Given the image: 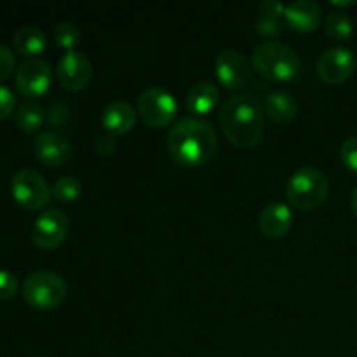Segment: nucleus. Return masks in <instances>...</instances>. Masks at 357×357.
<instances>
[{
  "label": "nucleus",
  "mask_w": 357,
  "mask_h": 357,
  "mask_svg": "<svg viewBox=\"0 0 357 357\" xmlns=\"http://www.w3.org/2000/svg\"><path fill=\"white\" fill-rule=\"evenodd\" d=\"M323 20V10L317 2L312 0H296L286 6L284 21L295 33L307 35L319 28Z\"/></svg>",
  "instance_id": "14"
},
{
  "label": "nucleus",
  "mask_w": 357,
  "mask_h": 357,
  "mask_svg": "<svg viewBox=\"0 0 357 357\" xmlns=\"http://www.w3.org/2000/svg\"><path fill=\"white\" fill-rule=\"evenodd\" d=\"M258 225H260L264 236L271 237V239L284 237L293 227L291 209L282 202H272L261 209L260 216H258Z\"/></svg>",
  "instance_id": "16"
},
{
  "label": "nucleus",
  "mask_w": 357,
  "mask_h": 357,
  "mask_svg": "<svg viewBox=\"0 0 357 357\" xmlns=\"http://www.w3.org/2000/svg\"><path fill=\"white\" fill-rule=\"evenodd\" d=\"M10 194L20 208L37 211L52 197V188L38 171L20 169L10 180Z\"/></svg>",
  "instance_id": "7"
},
{
  "label": "nucleus",
  "mask_w": 357,
  "mask_h": 357,
  "mask_svg": "<svg viewBox=\"0 0 357 357\" xmlns=\"http://www.w3.org/2000/svg\"><path fill=\"white\" fill-rule=\"evenodd\" d=\"M52 82V70L40 58L24 59L16 70V87L26 98L44 96Z\"/></svg>",
  "instance_id": "10"
},
{
  "label": "nucleus",
  "mask_w": 357,
  "mask_h": 357,
  "mask_svg": "<svg viewBox=\"0 0 357 357\" xmlns=\"http://www.w3.org/2000/svg\"><path fill=\"white\" fill-rule=\"evenodd\" d=\"M351 206H352V211H354V215L357 216V187L354 188V192H352V197H351Z\"/></svg>",
  "instance_id": "31"
},
{
  "label": "nucleus",
  "mask_w": 357,
  "mask_h": 357,
  "mask_svg": "<svg viewBox=\"0 0 357 357\" xmlns=\"http://www.w3.org/2000/svg\"><path fill=\"white\" fill-rule=\"evenodd\" d=\"M138 119V112L131 103L115 100L108 103L101 112V124L112 136H122L131 131Z\"/></svg>",
  "instance_id": "15"
},
{
  "label": "nucleus",
  "mask_w": 357,
  "mask_h": 357,
  "mask_svg": "<svg viewBox=\"0 0 357 357\" xmlns=\"http://www.w3.org/2000/svg\"><path fill=\"white\" fill-rule=\"evenodd\" d=\"M220 101V91L213 82H197L187 94L188 112L206 115L216 108Z\"/></svg>",
  "instance_id": "18"
},
{
  "label": "nucleus",
  "mask_w": 357,
  "mask_h": 357,
  "mask_svg": "<svg viewBox=\"0 0 357 357\" xmlns=\"http://www.w3.org/2000/svg\"><path fill=\"white\" fill-rule=\"evenodd\" d=\"M136 112L150 128H167L178 117V101L164 87H149L138 96Z\"/></svg>",
  "instance_id": "6"
},
{
  "label": "nucleus",
  "mask_w": 357,
  "mask_h": 357,
  "mask_svg": "<svg viewBox=\"0 0 357 357\" xmlns=\"http://www.w3.org/2000/svg\"><path fill=\"white\" fill-rule=\"evenodd\" d=\"M52 38H54L56 45L66 49V52H68L73 51L80 44L82 31H80L79 24H75L73 21H59L52 28Z\"/></svg>",
  "instance_id": "22"
},
{
  "label": "nucleus",
  "mask_w": 357,
  "mask_h": 357,
  "mask_svg": "<svg viewBox=\"0 0 357 357\" xmlns=\"http://www.w3.org/2000/svg\"><path fill=\"white\" fill-rule=\"evenodd\" d=\"M223 135L239 149H253L265 131V112L251 94H237L222 105L218 114Z\"/></svg>",
  "instance_id": "2"
},
{
  "label": "nucleus",
  "mask_w": 357,
  "mask_h": 357,
  "mask_svg": "<svg viewBox=\"0 0 357 357\" xmlns=\"http://www.w3.org/2000/svg\"><path fill=\"white\" fill-rule=\"evenodd\" d=\"M258 26H260V31L261 33H279V30H281V24H279V20H268V17H261L260 23H258Z\"/></svg>",
  "instance_id": "30"
},
{
  "label": "nucleus",
  "mask_w": 357,
  "mask_h": 357,
  "mask_svg": "<svg viewBox=\"0 0 357 357\" xmlns=\"http://www.w3.org/2000/svg\"><path fill=\"white\" fill-rule=\"evenodd\" d=\"M340 157L347 169L357 174V136H351V138L345 139L340 149Z\"/></svg>",
  "instance_id": "24"
},
{
  "label": "nucleus",
  "mask_w": 357,
  "mask_h": 357,
  "mask_svg": "<svg viewBox=\"0 0 357 357\" xmlns=\"http://www.w3.org/2000/svg\"><path fill=\"white\" fill-rule=\"evenodd\" d=\"M352 20L344 10H331L326 16V33L328 37L337 42H347L352 37Z\"/></svg>",
  "instance_id": "21"
},
{
  "label": "nucleus",
  "mask_w": 357,
  "mask_h": 357,
  "mask_svg": "<svg viewBox=\"0 0 357 357\" xmlns=\"http://www.w3.org/2000/svg\"><path fill=\"white\" fill-rule=\"evenodd\" d=\"M16 112V96L7 86L0 84V121Z\"/></svg>",
  "instance_id": "26"
},
{
  "label": "nucleus",
  "mask_w": 357,
  "mask_h": 357,
  "mask_svg": "<svg viewBox=\"0 0 357 357\" xmlns=\"http://www.w3.org/2000/svg\"><path fill=\"white\" fill-rule=\"evenodd\" d=\"M33 153L42 164L49 167H61L72 159V143L56 131L40 132L33 139Z\"/></svg>",
  "instance_id": "13"
},
{
  "label": "nucleus",
  "mask_w": 357,
  "mask_h": 357,
  "mask_svg": "<svg viewBox=\"0 0 357 357\" xmlns=\"http://www.w3.org/2000/svg\"><path fill=\"white\" fill-rule=\"evenodd\" d=\"M215 72L223 87L230 91H241L251 82L253 65L250 58L237 49H225L216 56Z\"/></svg>",
  "instance_id": "9"
},
{
  "label": "nucleus",
  "mask_w": 357,
  "mask_h": 357,
  "mask_svg": "<svg viewBox=\"0 0 357 357\" xmlns=\"http://www.w3.org/2000/svg\"><path fill=\"white\" fill-rule=\"evenodd\" d=\"M14 68H16V56H14L13 49L0 44V80L7 79Z\"/></svg>",
  "instance_id": "27"
},
{
  "label": "nucleus",
  "mask_w": 357,
  "mask_h": 357,
  "mask_svg": "<svg viewBox=\"0 0 357 357\" xmlns=\"http://www.w3.org/2000/svg\"><path fill=\"white\" fill-rule=\"evenodd\" d=\"M14 121H16V126L21 131L26 132V135H33V132H37L44 126V107L33 100L23 101L16 108V112H14Z\"/></svg>",
  "instance_id": "20"
},
{
  "label": "nucleus",
  "mask_w": 357,
  "mask_h": 357,
  "mask_svg": "<svg viewBox=\"0 0 357 357\" xmlns=\"http://www.w3.org/2000/svg\"><path fill=\"white\" fill-rule=\"evenodd\" d=\"M20 282L17 278L9 271H0V300L13 298L17 293Z\"/></svg>",
  "instance_id": "25"
},
{
  "label": "nucleus",
  "mask_w": 357,
  "mask_h": 357,
  "mask_svg": "<svg viewBox=\"0 0 357 357\" xmlns=\"http://www.w3.org/2000/svg\"><path fill=\"white\" fill-rule=\"evenodd\" d=\"M94 149H96V152L100 153V155L110 157L114 155L115 150H117V143H115V139L112 138V136H101V138H98L96 143H94Z\"/></svg>",
  "instance_id": "29"
},
{
  "label": "nucleus",
  "mask_w": 357,
  "mask_h": 357,
  "mask_svg": "<svg viewBox=\"0 0 357 357\" xmlns=\"http://www.w3.org/2000/svg\"><path fill=\"white\" fill-rule=\"evenodd\" d=\"M218 150V135L209 122L197 117L178 121L167 135V152L181 167L209 162Z\"/></svg>",
  "instance_id": "1"
},
{
  "label": "nucleus",
  "mask_w": 357,
  "mask_h": 357,
  "mask_svg": "<svg viewBox=\"0 0 357 357\" xmlns=\"http://www.w3.org/2000/svg\"><path fill=\"white\" fill-rule=\"evenodd\" d=\"M286 6H282L278 0H265L260 3L261 17H268V20H279V16H284Z\"/></svg>",
  "instance_id": "28"
},
{
  "label": "nucleus",
  "mask_w": 357,
  "mask_h": 357,
  "mask_svg": "<svg viewBox=\"0 0 357 357\" xmlns=\"http://www.w3.org/2000/svg\"><path fill=\"white\" fill-rule=\"evenodd\" d=\"M13 45L20 54L23 56H37L47 45V37H45L44 30L38 26L28 24V26L20 28L13 37Z\"/></svg>",
  "instance_id": "19"
},
{
  "label": "nucleus",
  "mask_w": 357,
  "mask_h": 357,
  "mask_svg": "<svg viewBox=\"0 0 357 357\" xmlns=\"http://www.w3.org/2000/svg\"><path fill=\"white\" fill-rule=\"evenodd\" d=\"M52 197L59 202H73L79 199L80 192H82V185L75 176H59L58 180L52 183Z\"/></svg>",
  "instance_id": "23"
},
{
  "label": "nucleus",
  "mask_w": 357,
  "mask_h": 357,
  "mask_svg": "<svg viewBox=\"0 0 357 357\" xmlns=\"http://www.w3.org/2000/svg\"><path fill=\"white\" fill-rule=\"evenodd\" d=\"M330 181L326 174L314 166H302L291 174L286 185V197L300 211H314L328 197Z\"/></svg>",
  "instance_id": "4"
},
{
  "label": "nucleus",
  "mask_w": 357,
  "mask_h": 357,
  "mask_svg": "<svg viewBox=\"0 0 357 357\" xmlns=\"http://www.w3.org/2000/svg\"><path fill=\"white\" fill-rule=\"evenodd\" d=\"M21 291L30 307L37 310H52L65 302L68 284L58 272L35 271L26 275Z\"/></svg>",
  "instance_id": "5"
},
{
  "label": "nucleus",
  "mask_w": 357,
  "mask_h": 357,
  "mask_svg": "<svg viewBox=\"0 0 357 357\" xmlns=\"http://www.w3.org/2000/svg\"><path fill=\"white\" fill-rule=\"evenodd\" d=\"M59 84L68 91H82L93 77V66L84 52L68 51L61 56L56 68Z\"/></svg>",
  "instance_id": "12"
},
{
  "label": "nucleus",
  "mask_w": 357,
  "mask_h": 357,
  "mask_svg": "<svg viewBox=\"0 0 357 357\" xmlns=\"http://www.w3.org/2000/svg\"><path fill=\"white\" fill-rule=\"evenodd\" d=\"M253 68L272 82H289L300 73V58L295 49L282 42H261L251 56Z\"/></svg>",
  "instance_id": "3"
},
{
  "label": "nucleus",
  "mask_w": 357,
  "mask_h": 357,
  "mask_svg": "<svg viewBox=\"0 0 357 357\" xmlns=\"http://www.w3.org/2000/svg\"><path fill=\"white\" fill-rule=\"evenodd\" d=\"M70 230V220L61 209H44L31 229V241L42 251H52L63 244Z\"/></svg>",
  "instance_id": "8"
},
{
  "label": "nucleus",
  "mask_w": 357,
  "mask_h": 357,
  "mask_svg": "<svg viewBox=\"0 0 357 357\" xmlns=\"http://www.w3.org/2000/svg\"><path fill=\"white\" fill-rule=\"evenodd\" d=\"M264 112L278 124H289L298 115V103L295 96L286 91H272L267 94L264 103Z\"/></svg>",
  "instance_id": "17"
},
{
  "label": "nucleus",
  "mask_w": 357,
  "mask_h": 357,
  "mask_svg": "<svg viewBox=\"0 0 357 357\" xmlns=\"http://www.w3.org/2000/svg\"><path fill=\"white\" fill-rule=\"evenodd\" d=\"M356 2H331V6L333 7H351L354 6Z\"/></svg>",
  "instance_id": "32"
},
{
  "label": "nucleus",
  "mask_w": 357,
  "mask_h": 357,
  "mask_svg": "<svg viewBox=\"0 0 357 357\" xmlns=\"http://www.w3.org/2000/svg\"><path fill=\"white\" fill-rule=\"evenodd\" d=\"M356 70V58L347 47H331L317 59V73L331 86L344 84Z\"/></svg>",
  "instance_id": "11"
}]
</instances>
